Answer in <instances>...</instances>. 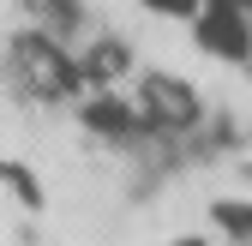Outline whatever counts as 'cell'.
Here are the masks:
<instances>
[{
  "mask_svg": "<svg viewBox=\"0 0 252 246\" xmlns=\"http://www.w3.org/2000/svg\"><path fill=\"white\" fill-rule=\"evenodd\" d=\"M18 66H24V78L36 84L42 96H60V90H72V78H78L42 36H24V42H18Z\"/></svg>",
  "mask_w": 252,
  "mask_h": 246,
  "instance_id": "cell-1",
  "label": "cell"
},
{
  "mask_svg": "<svg viewBox=\"0 0 252 246\" xmlns=\"http://www.w3.org/2000/svg\"><path fill=\"white\" fill-rule=\"evenodd\" d=\"M114 60H120L114 48H96V54H90V72H114Z\"/></svg>",
  "mask_w": 252,
  "mask_h": 246,
  "instance_id": "cell-2",
  "label": "cell"
}]
</instances>
